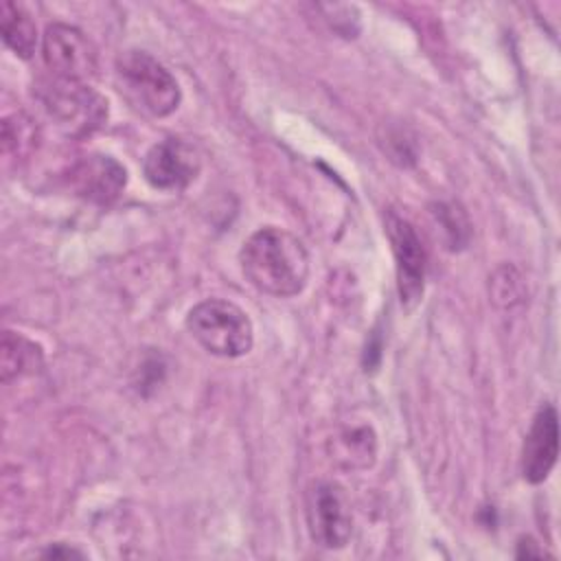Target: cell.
<instances>
[{
    "label": "cell",
    "instance_id": "obj_5",
    "mask_svg": "<svg viewBox=\"0 0 561 561\" xmlns=\"http://www.w3.org/2000/svg\"><path fill=\"white\" fill-rule=\"evenodd\" d=\"M305 517L313 543L327 550L344 548L353 533V515L346 491L331 480H318L307 489Z\"/></svg>",
    "mask_w": 561,
    "mask_h": 561
},
{
    "label": "cell",
    "instance_id": "obj_13",
    "mask_svg": "<svg viewBox=\"0 0 561 561\" xmlns=\"http://www.w3.org/2000/svg\"><path fill=\"white\" fill-rule=\"evenodd\" d=\"M0 33L4 44L22 59H28L37 46V26L33 18L15 2L0 4Z\"/></svg>",
    "mask_w": 561,
    "mask_h": 561
},
{
    "label": "cell",
    "instance_id": "obj_7",
    "mask_svg": "<svg viewBox=\"0 0 561 561\" xmlns=\"http://www.w3.org/2000/svg\"><path fill=\"white\" fill-rule=\"evenodd\" d=\"M42 57L53 77L83 81L96 72V48L70 24H48L42 37Z\"/></svg>",
    "mask_w": 561,
    "mask_h": 561
},
{
    "label": "cell",
    "instance_id": "obj_12",
    "mask_svg": "<svg viewBox=\"0 0 561 561\" xmlns=\"http://www.w3.org/2000/svg\"><path fill=\"white\" fill-rule=\"evenodd\" d=\"M377 451L375 432L368 425L346 427L340 436L329 440L331 460L344 469H366L373 465Z\"/></svg>",
    "mask_w": 561,
    "mask_h": 561
},
{
    "label": "cell",
    "instance_id": "obj_10",
    "mask_svg": "<svg viewBox=\"0 0 561 561\" xmlns=\"http://www.w3.org/2000/svg\"><path fill=\"white\" fill-rule=\"evenodd\" d=\"M559 456V423L552 405H541L522 447V476L530 484L543 482Z\"/></svg>",
    "mask_w": 561,
    "mask_h": 561
},
{
    "label": "cell",
    "instance_id": "obj_11",
    "mask_svg": "<svg viewBox=\"0 0 561 561\" xmlns=\"http://www.w3.org/2000/svg\"><path fill=\"white\" fill-rule=\"evenodd\" d=\"M44 353L42 346L26 340L20 333L4 331L0 340V379L9 383L11 379L33 375L42 368Z\"/></svg>",
    "mask_w": 561,
    "mask_h": 561
},
{
    "label": "cell",
    "instance_id": "obj_14",
    "mask_svg": "<svg viewBox=\"0 0 561 561\" xmlns=\"http://www.w3.org/2000/svg\"><path fill=\"white\" fill-rule=\"evenodd\" d=\"M432 215L449 250H462L469 243L471 226L465 210L458 204L438 202L432 206Z\"/></svg>",
    "mask_w": 561,
    "mask_h": 561
},
{
    "label": "cell",
    "instance_id": "obj_15",
    "mask_svg": "<svg viewBox=\"0 0 561 561\" xmlns=\"http://www.w3.org/2000/svg\"><path fill=\"white\" fill-rule=\"evenodd\" d=\"M489 294L493 302L502 309H511L519 302H524L526 296V285L522 274L513 265H502L493 272L489 278Z\"/></svg>",
    "mask_w": 561,
    "mask_h": 561
},
{
    "label": "cell",
    "instance_id": "obj_3",
    "mask_svg": "<svg viewBox=\"0 0 561 561\" xmlns=\"http://www.w3.org/2000/svg\"><path fill=\"white\" fill-rule=\"evenodd\" d=\"M35 96L48 118L70 138H85L107 121V101L83 81L42 79Z\"/></svg>",
    "mask_w": 561,
    "mask_h": 561
},
{
    "label": "cell",
    "instance_id": "obj_9",
    "mask_svg": "<svg viewBox=\"0 0 561 561\" xmlns=\"http://www.w3.org/2000/svg\"><path fill=\"white\" fill-rule=\"evenodd\" d=\"M68 182L70 188L85 202L107 206L125 191L127 171L112 156L90 153L70 167Z\"/></svg>",
    "mask_w": 561,
    "mask_h": 561
},
{
    "label": "cell",
    "instance_id": "obj_2",
    "mask_svg": "<svg viewBox=\"0 0 561 561\" xmlns=\"http://www.w3.org/2000/svg\"><path fill=\"white\" fill-rule=\"evenodd\" d=\"M116 85L129 105L156 118L175 112L182 99L175 77L145 50H125L118 55Z\"/></svg>",
    "mask_w": 561,
    "mask_h": 561
},
{
    "label": "cell",
    "instance_id": "obj_4",
    "mask_svg": "<svg viewBox=\"0 0 561 561\" xmlns=\"http://www.w3.org/2000/svg\"><path fill=\"white\" fill-rule=\"evenodd\" d=\"M186 329L202 348L217 357H241L254 342L248 313L221 298L197 302L186 316Z\"/></svg>",
    "mask_w": 561,
    "mask_h": 561
},
{
    "label": "cell",
    "instance_id": "obj_19",
    "mask_svg": "<svg viewBox=\"0 0 561 561\" xmlns=\"http://www.w3.org/2000/svg\"><path fill=\"white\" fill-rule=\"evenodd\" d=\"M519 559H528V557H543V550L541 548H537V543L530 539V537H526V539H519V543H517V552H515Z\"/></svg>",
    "mask_w": 561,
    "mask_h": 561
},
{
    "label": "cell",
    "instance_id": "obj_8",
    "mask_svg": "<svg viewBox=\"0 0 561 561\" xmlns=\"http://www.w3.org/2000/svg\"><path fill=\"white\" fill-rule=\"evenodd\" d=\"M199 169V149L193 142L175 136L156 142L142 160L145 180L160 191L186 188L197 178Z\"/></svg>",
    "mask_w": 561,
    "mask_h": 561
},
{
    "label": "cell",
    "instance_id": "obj_16",
    "mask_svg": "<svg viewBox=\"0 0 561 561\" xmlns=\"http://www.w3.org/2000/svg\"><path fill=\"white\" fill-rule=\"evenodd\" d=\"M2 138H4V149L13 151L15 156L31 149L33 140H35L33 121L24 114L7 116L2 123Z\"/></svg>",
    "mask_w": 561,
    "mask_h": 561
},
{
    "label": "cell",
    "instance_id": "obj_6",
    "mask_svg": "<svg viewBox=\"0 0 561 561\" xmlns=\"http://www.w3.org/2000/svg\"><path fill=\"white\" fill-rule=\"evenodd\" d=\"M386 234L394 254V267H397V289L401 305L405 309H414L421 302L423 285H425V248L414 230V226L397 215H386Z\"/></svg>",
    "mask_w": 561,
    "mask_h": 561
},
{
    "label": "cell",
    "instance_id": "obj_18",
    "mask_svg": "<svg viewBox=\"0 0 561 561\" xmlns=\"http://www.w3.org/2000/svg\"><path fill=\"white\" fill-rule=\"evenodd\" d=\"M39 557H44V559H83V552L77 548H70V546H64V543H53L46 550H42Z\"/></svg>",
    "mask_w": 561,
    "mask_h": 561
},
{
    "label": "cell",
    "instance_id": "obj_17",
    "mask_svg": "<svg viewBox=\"0 0 561 561\" xmlns=\"http://www.w3.org/2000/svg\"><path fill=\"white\" fill-rule=\"evenodd\" d=\"M331 28L344 37H355L359 31L357 9L353 4H318Z\"/></svg>",
    "mask_w": 561,
    "mask_h": 561
},
{
    "label": "cell",
    "instance_id": "obj_1",
    "mask_svg": "<svg viewBox=\"0 0 561 561\" xmlns=\"http://www.w3.org/2000/svg\"><path fill=\"white\" fill-rule=\"evenodd\" d=\"M239 263L250 285L276 298L300 294L309 278V254L302 241L276 226L252 232L243 241Z\"/></svg>",
    "mask_w": 561,
    "mask_h": 561
}]
</instances>
